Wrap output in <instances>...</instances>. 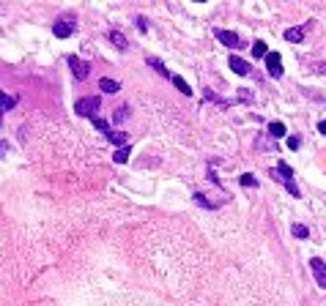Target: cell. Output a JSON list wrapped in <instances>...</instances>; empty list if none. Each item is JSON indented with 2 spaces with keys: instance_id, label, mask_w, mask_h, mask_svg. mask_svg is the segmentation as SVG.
<instances>
[{
  "instance_id": "8",
  "label": "cell",
  "mask_w": 326,
  "mask_h": 306,
  "mask_svg": "<svg viewBox=\"0 0 326 306\" xmlns=\"http://www.w3.org/2000/svg\"><path fill=\"white\" fill-rule=\"evenodd\" d=\"M230 71H236L239 76H247L252 69H250V63H247V60H241V57H236V55H230Z\"/></svg>"
},
{
  "instance_id": "23",
  "label": "cell",
  "mask_w": 326,
  "mask_h": 306,
  "mask_svg": "<svg viewBox=\"0 0 326 306\" xmlns=\"http://www.w3.org/2000/svg\"><path fill=\"white\" fill-rule=\"evenodd\" d=\"M293 235H296V238H307V235H310V230H307L304 224H293Z\"/></svg>"
},
{
  "instance_id": "4",
  "label": "cell",
  "mask_w": 326,
  "mask_h": 306,
  "mask_svg": "<svg viewBox=\"0 0 326 306\" xmlns=\"http://www.w3.org/2000/svg\"><path fill=\"white\" fill-rule=\"evenodd\" d=\"M266 71H269V76H274V79L283 76V55H280V52H269V55H266Z\"/></svg>"
},
{
  "instance_id": "10",
  "label": "cell",
  "mask_w": 326,
  "mask_h": 306,
  "mask_svg": "<svg viewBox=\"0 0 326 306\" xmlns=\"http://www.w3.org/2000/svg\"><path fill=\"white\" fill-rule=\"evenodd\" d=\"M269 134L271 139H280V137H285L288 134V129H285V123H280V120H274V123H269Z\"/></svg>"
},
{
  "instance_id": "26",
  "label": "cell",
  "mask_w": 326,
  "mask_h": 306,
  "mask_svg": "<svg viewBox=\"0 0 326 306\" xmlns=\"http://www.w3.org/2000/svg\"><path fill=\"white\" fill-rule=\"evenodd\" d=\"M239 98H241L244 104H252V93H250V91H244V88L239 91Z\"/></svg>"
},
{
  "instance_id": "21",
  "label": "cell",
  "mask_w": 326,
  "mask_h": 306,
  "mask_svg": "<svg viewBox=\"0 0 326 306\" xmlns=\"http://www.w3.org/2000/svg\"><path fill=\"white\" fill-rule=\"evenodd\" d=\"M90 120H93V126H96V132H102V134H110V126H107V120H102L99 115H96V118H90Z\"/></svg>"
},
{
  "instance_id": "11",
  "label": "cell",
  "mask_w": 326,
  "mask_h": 306,
  "mask_svg": "<svg viewBox=\"0 0 326 306\" xmlns=\"http://www.w3.org/2000/svg\"><path fill=\"white\" fill-rule=\"evenodd\" d=\"M302 38H304V28H288V30H285V41L299 44Z\"/></svg>"
},
{
  "instance_id": "18",
  "label": "cell",
  "mask_w": 326,
  "mask_h": 306,
  "mask_svg": "<svg viewBox=\"0 0 326 306\" xmlns=\"http://www.w3.org/2000/svg\"><path fill=\"white\" fill-rule=\"evenodd\" d=\"M255 148H258V151H269V153H277V148L271 145V142H269V139H266V137H258V139H255Z\"/></svg>"
},
{
  "instance_id": "14",
  "label": "cell",
  "mask_w": 326,
  "mask_h": 306,
  "mask_svg": "<svg viewBox=\"0 0 326 306\" xmlns=\"http://www.w3.org/2000/svg\"><path fill=\"white\" fill-rule=\"evenodd\" d=\"M148 66H151V69L156 71V74H162V76H173L170 71H167V66H165V63L159 60V57H148Z\"/></svg>"
},
{
  "instance_id": "7",
  "label": "cell",
  "mask_w": 326,
  "mask_h": 306,
  "mask_svg": "<svg viewBox=\"0 0 326 306\" xmlns=\"http://www.w3.org/2000/svg\"><path fill=\"white\" fill-rule=\"evenodd\" d=\"M74 22H69V19H61V22H55V25H52V33L58 36V38H69L71 33H74Z\"/></svg>"
},
{
  "instance_id": "9",
  "label": "cell",
  "mask_w": 326,
  "mask_h": 306,
  "mask_svg": "<svg viewBox=\"0 0 326 306\" xmlns=\"http://www.w3.org/2000/svg\"><path fill=\"white\" fill-rule=\"evenodd\" d=\"M107 36H110V41L115 44V47H118L121 52H126V49H129V41H126V36L121 33V30H110Z\"/></svg>"
},
{
  "instance_id": "15",
  "label": "cell",
  "mask_w": 326,
  "mask_h": 306,
  "mask_svg": "<svg viewBox=\"0 0 326 306\" xmlns=\"http://www.w3.org/2000/svg\"><path fill=\"white\" fill-rule=\"evenodd\" d=\"M14 104H17L14 96H8V93H0V115H3V112H8Z\"/></svg>"
},
{
  "instance_id": "20",
  "label": "cell",
  "mask_w": 326,
  "mask_h": 306,
  "mask_svg": "<svg viewBox=\"0 0 326 306\" xmlns=\"http://www.w3.org/2000/svg\"><path fill=\"white\" fill-rule=\"evenodd\" d=\"M129 118V107H118V110L112 112V120H115V123H121V120H126Z\"/></svg>"
},
{
  "instance_id": "27",
  "label": "cell",
  "mask_w": 326,
  "mask_h": 306,
  "mask_svg": "<svg viewBox=\"0 0 326 306\" xmlns=\"http://www.w3.org/2000/svg\"><path fill=\"white\" fill-rule=\"evenodd\" d=\"M134 22H137V28L143 30V33H146V30H148V19H146V17H137V19H134Z\"/></svg>"
},
{
  "instance_id": "22",
  "label": "cell",
  "mask_w": 326,
  "mask_h": 306,
  "mask_svg": "<svg viewBox=\"0 0 326 306\" xmlns=\"http://www.w3.org/2000/svg\"><path fill=\"white\" fill-rule=\"evenodd\" d=\"M239 181H241V186H247V189H258V178H252V175L250 172H247V175H241V178H239Z\"/></svg>"
},
{
  "instance_id": "16",
  "label": "cell",
  "mask_w": 326,
  "mask_h": 306,
  "mask_svg": "<svg viewBox=\"0 0 326 306\" xmlns=\"http://www.w3.org/2000/svg\"><path fill=\"white\" fill-rule=\"evenodd\" d=\"M129 153H132V148H129V145L118 148V151H115V156H112V159H115V164H126V161H129Z\"/></svg>"
},
{
  "instance_id": "28",
  "label": "cell",
  "mask_w": 326,
  "mask_h": 306,
  "mask_svg": "<svg viewBox=\"0 0 326 306\" xmlns=\"http://www.w3.org/2000/svg\"><path fill=\"white\" fill-rule=\"evenodd\" d=\"M318 132H321V134H326V120H321V123H318Z\"/></svg>"
},
{
  "instance_id": "2",
  "label": "cell",
  "mask_w": 326,
  "mask_h": 306,
  "mask_svg": "<svg viewBox=\"0 0 326 306\" xmlns=\"http://www.w3.org/2000/svg\"><path fill=\"white\" fill-rule=\"evenodd\" d=\"M102 107V101H99V96H85V98H77V115L80 118H96V110Z\"/></svg>"
},
{
  "instance_id": "25",
  "label": "cell",
  "mask_w": 326,
  "mask_h": 306,
  "mask_svg": "<svg viewBox=\"0 0 326 306\" xmlns=\"http://www.w3.org/2000/svg\"><path fill=\"white\" fill-rule=\"evenodd\" d=\"M312 71H315V74H326V60H318V63H312Z\"/></svg>"
},
{
  "instance_id": "3",
  "label": "cell",
  "mask_w": 326,
  "mask_h": 306,
  "mask_svg": "<svg viewBox=\"0 0 326 306\" xmlns=\"http://www.w3.org/2000/svg\"><path fill=\"white\" fill-rule=\"evenodd\" d=\"M214 36H217V41H222L225 47H230V49H244V47H250V44L244 41L239 33H233V30H222V28H217L214 30Z\"/></svg>"
},
{
  "instance_id": "24",
  "label": "cell",
  "mask_w": 326,
  "mask_h": 306,
  "mask_svg": "<svg viewBox=\"0 0 326 306\" xmlns=\"http://www.w3.org/2000/svg\"><path fill=\"white\" fill-rule=\"evenodd\" d=\"M299 145H302V137H299V134H293V137H288V148H291V151H296Z\"/></svg>"
},
{
  "instance_id": "6",
  "label": "cell",
  "mask_w": 326,
  "mask_h": 306,
  "mask_svg": "<svg viewBox=\"0 0 326 306\" xmlns=\"http://www.w3.org/2000/svg\"><path fill=\"white\" fill-rule=\"evenodd\" d=\"M69 66H71V74H74L77 79H88L90 63H85V60H80L77 55H71V57H69Z\"/></svg>"
},
{
  "instance_id": "13",
  "label": "cell",
  "mask_w": 326,
  "mask_h": 306,
  "mask_svg": "<svg viewBox=\"0 0 326 306\" xmlns=\"http://www.w3.org/2000/svg\"><path fill=\"white\" fill-rule=\"evenodd\" d=\"M99 88H102L104 93H118V91H121V82H115V79H107V76H104V79H99Z\"/></svg>"
},
{
  "instance_id": "1",
  "label": "cell",
  "mask_w": 326,
  "mask_h": 306,
  "mask_svg": "<svg viewBox=\"0 0 326 306\" xmlns=\"http://www.w3.org/2000/svg\"><path fill=\"white\" fill-rule=\"evenodd\" d=\"M271 178L283 181V183H285V189L291 191V197H302V191H299L296 181H293V170H291V164H288V161H277V172L271 170Z\"/></svg>"
},
{
  "instance_id": "12",
  "label": "cell",
  "mask_w": 326,
  "mask_h": 306,
  "mask_svg": "<svg viewBox=\"0 0 326 306\" xmlns=\"http://www.w3.org/2000/svg\"><path fill=\"white\" fill-rule=\"evenodd\" d=\"M107 139H110L112 145H118V148L129 145V142H126V132H115V129H110V134H107Z\"/></svg>"
},
{
  "instance_id": "19",
  "label": "cell",
  "mask_w": 326,
  "mask_h": 306,
  "mask_svg": "<svg viewBox=\"0 0 326 306\" xmlns=\"http://www.w3.org/2000/svg\"><path fill=\"white\" fill-rule=\"evenodd\" d=\"M269 52H266V44L263 41H255L252 44V57H266Z\"/></svg>"
},
{
  "instance_id": "5",
  "label": "cell",
  "mask_w": 326,
  "mask_h": 306,
  "mask_svg": "<svg viewBox=\"0 0 326 306\" xmlns=\"http://www.w3.org/2000/svg\"><path fill=\"white\" fill-rule=\"evenodd\" d=\"M310 271H312V276H315V282H318L321 290H326V263H324V260L312 257L310 260Z\"/></svg>"
},
{
  "instance_id": "17",
  "label": "cell",
  "mask_w": 326,
  "mask_h": 306,
  "mask_svg": "<svg viewBox=\"0 0 326 306\" xmlns=\"http://www.w3.org/2000/svg\"><path fill=\"white\" fill-rule=\"evenodd\" d=\"M170 79H173V85H175V88H178L181 93H187V96H189V93H192V88H189V85H187V79H184V76L173 74V76H170Z\"/></svg>"
}]
</instances>
